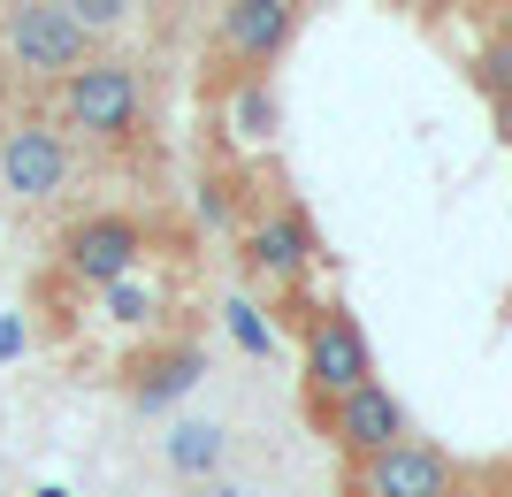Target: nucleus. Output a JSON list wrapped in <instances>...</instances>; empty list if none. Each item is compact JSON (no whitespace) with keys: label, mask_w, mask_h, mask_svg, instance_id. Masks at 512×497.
Returning <instances> with one entry per match:
<instances>
[{"label":"nucleus","mask_w":512,"mask_h":497,"mask_svg":"<svg viewBox=\"0 0 512 497\" xmlns=\"http://www.w3.org/2000/svg\"><path fill=\"white\" fill-rule=\"evenodd\" d=\"M62 115L54 123L69 138H85V146H130V138H146V115H153V92H146V69L130 62V54H92L62 92Z\"/></svg>","instance_id":"nucleus-1"},{"label":"nucleus","mask_w":512,"mask_h":497,"mask_svg":"<svg viewBox=\"0 0 512 497\" xmlns=\"http://www.w3.org/2000/svg\"><path fill=\"white\" fill-rule=\"evenodd\" d=\"M0 54H8V69H16L23 85H54L62 92L100 46L69 23L54 0H8V8H0Z\"/></svg>","instance_id":"nucleus-2"},{"label":"nucleus","mask_w":512,"mask_h":497,"mask_svg":"<svg viewBox=\"0 0 512 497\" xmlns=\"http://www.w3.org/2000/svg\"><path fill=\"white\" fill-rule=\"evenodd\" d=\"M77 138H69L54 115H16L0 123V199L16 207H54V199L77 184Z\"/></svg>","instance_id":"nucleus-3"},{"label":"nucleus","mask_w":512,"mask_h":497,"mask_svg":"<svg viewBox=\"0 0 512 497\" xmlns=\"http://www.w3.org/2000/svg\"><path fill=\"white\" fill-rule=\"evenodd\" d=\"M69 283H85V291H115L146 268V222L123 215V207H100V215H77L54 245Z\"/></svg>","instance_id":"nucleus-4"},{"label":"nucleus","mask_w":512,"mask_h":497,"mask_svg":"<svg viewBox=\"0 0 512 497\" xmlns=\"http://www.w3.org/2000/svg\"><path fill=\"white\" fill-rule=\"evenodd\" d=\"M299 375H306V406H337L344 390L375 383V345H367V329L344 314V306H314V322H306V352H299Z\"/></svg>","instance_id":"nucleus-5"},{"label":"nucleus","mask_w":512,"mask_h":497,"mask_svg":"<svg viewBox=\"0 0 512 497\" xmlns=\"http://www.w3.org/2000/svg\"><path fill=\"white\" fill-rule=\"evenodd\" d=\"M459 459L428 436H406L375 459H352L344 467V497H459Z\"/></svg>","instance_id":"nucleus-6"},{"label":"nucleus","mask_w":512,"mask_h":497,"mask_svg":"<svg viewBox=\"0 0 512 497\" xmlns=\"http://www.w3.org/2000/svg\"><path fill=\"white\" fill-rule=\"evenodd\" d=\"M299 8L306 0H222L214 16V54L237 77H268L283 62V46L299 39Z\"/></svg>","instance_id":"nucleus-7"},{"label":"nucleus","mask_w":512,"mask_h":497,"mask_svg":"<svg viewBox=\"0 0 512 497\" xmlns=\"http://www.w3.org/2000/svg\"><path fill=\"white\" fill-rule=\"evenodd\" d=\"M321 421V436L344 452V467L352 459H375V452H390V444H406L413 436V421H406V398L390 383H360V390H344L337 406H321L314 413Z\"/></svg>","instance_id":"nucleus-8"},{"label":"nucleus","mask_w":512,"mask_h":497,"mask_svg":"<svg viewBox=\"0 0 512 497\" xmlns=\"http://www.w3.org/2000/svg\"><path fill=\"white\" fill-rule=\"evenodd\" d=\"M237 245H245V268H253L260 283H276V291H299L306 268H314V230H306L299 207H268V215H253L245 230H237Z\"/></svg>","instance_id":"nucleus-9"},{"label":"nucleus","mask_w":512,"mask_h":497,"mask_svg":"<svg viewBox=\"0 0 512 497\" xmlns=\"http://www.w3.org/2000/svg\"><path fill=\"white\" fill-rule=\"evenodd\" d=\"M199 375H207V352L199 345H161L130 368V406L169 413V406H184V390H199Z\"/></svg>","instance_id":"nucleus-10"},{"label":"nucleus","mask_w":512,"mask_h":497,"mask_svg":"<svg viewBox=\"0 0 512 497\" xmlns=\"http://www.w3.org/2000/svg\"><path fill=\"white\" fill-rule=\"evenodd\" d=\"M161 459H169L184 482H207L222 459H230V429L222 421H176L169 444H161Z\"/></svg>","instance_id":"nucleus-11"},{"label":"nucleus","mask_w":512,"mask_h":497,"mask_svg":"<svg viewBox=\"0 0 512 497\" xmlns=\"http://www.w3.org/2000/svg\"><path fill=\"white\" fill-rule=\"evenodd\" d=\"M276 123H283L276 85H268V77H237V85H230V138H237V146H268Z\"/></svg>","instance_id":"nucleus-12"},{"label":"nucleus","mask_w":512,"mask_h":497,"mask_svg":"<svg viewBox=\"0 0 512 497\" xmlns=\"http://www.w3.org/2000/svg\"><path fill=\"white\" fill-rule=\"evenodd\" d=\"M77 31H85L92 46H107V39H123L130 23H138V0H54Z\"/></svg>","instance_id":"nucleus-13"},{"label":"nucleus","mask_w":512,"mask_h":497,"mask_svg":"<svg viewBox=\"0 0 512 497\" xmlns=\"http://www.w3.org/2000/svg\"><path fill=\"white\" fill-rule=\"evenodd\" d=\"M222 314H230V337H237L245 352H260V360L276 352V337H268V322H260V306H253V299H230Z\"/></svg>","instance_id":"nucleus-14"},{"label":"nucleus","mask_w":512,"mask_h":497,"mask_svg":"<svg viewBox=\"0 0 512 497\" xmlns=\"http://www.w3.org/2000/svg\"><path fill=\"white\" fill-rule=\"evenodd\" d=\"M107 314H115V322H146V314H153L146 283H138V276H130V283H115V291H107Z\"/></svg>","instance_id":"nucleus-15"},{"label":"nucleus","mask_w":512,"mask_h":497,"mask_svg":"<svg viewBox=\"0 0 512 497\" xmlns=\"http://www.w3.org/2000/svg\"><path fill=\"white\" fill-rule=\"evenodd\" d=\"M482 92H490V100L512 92V46H482Z\"/></svg>","instance_id":"nucleus-16"},{"label":"nucleus","mask_w":512,"mask_h":497,"mask_svg":"<svg viewBox=\"0 0 512 497\" xmlns=\"http://www.w3.org/2000/svg\"><path fill=\"white\" fill-rule=\"evenodd\" d=\"M490 115H497V138L512 146V92H505V100H490Z\"/></svg>","instance_id":"nucleus-17"},{"label":"nucleus","mask_w":512,"mask_h":497,"mask_svg":"<svg viewBox=\"0 0 512 497\" xmlns=\"http://www.w3.org/2000/svg\"><path fill=\"white\" fill-rule=\"evenodd\" d=\"M207 497H253V490H237V482H214V490Z\"/></svg>","instance_id":"nucleus-18"},{"label":"nucleus","mask_w":512,"mask_h":497,"mask_svg":"<svg viewBox=\"0 0 512 497\" xmlns=\"http://www.w3.org/2000/svg\"><path fill=\"white\" fill-rule=\"evenodd\" d=\"M31 497H69V490H62V482H46V490H31Z\"/></svg>","instance_id":"nucleus-19"},{"label":"nucleus","mask_w":512,"mask_h":497,"mask_svg":"<svg viewBox=\"0 0 512 497\" xmlns=\"http://www.w3.org/2000/svg\"><path fill=\"white\" fill-rule=\"evenodd\" d=\"M497 482H505V490H512V459H505V467H497Z\"/></svg>","instance_id":"nucleus-20"}]
</instances>
